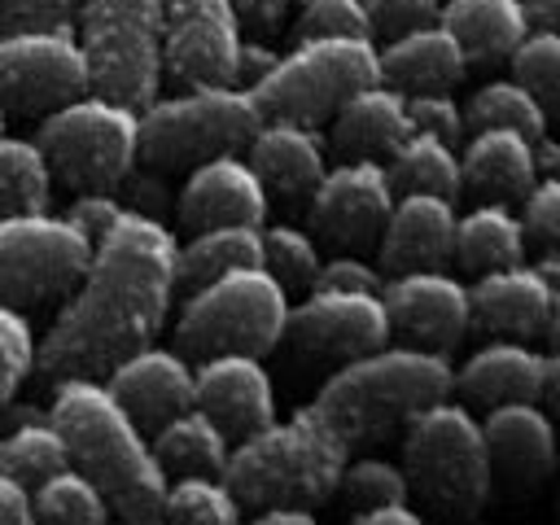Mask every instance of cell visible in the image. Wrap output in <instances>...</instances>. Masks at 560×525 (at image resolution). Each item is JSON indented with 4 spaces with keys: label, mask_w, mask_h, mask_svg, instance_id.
Returning <instances> with one entry per match:
<instances>
[{
    "label": "cell",
    "mask_w": 560,
    "mask_h": 525,
    "mask_svg": "<svg viewBox=\"0 0 560 525\" xmlns=\"http://www.w3.org/2000/svg\"><path fill=\"white\" fill-rule=\"evenodd\" d=\"M179 289V241L140 206H127L88 254L66 306L35 350L48 381L105 376L122 354L153 341Z\"/></svg>",
    "instance_id": "cell-1"
},
{
    "label": "cell",
    "mask_w": 560,
    "mask_h": 525,
    "mask_svg": "<svg viewBox=\"0 0 560 525\" xmlns=\"http://www.w3.org/2000/svg\"><path fill=\"white\" fill-rule=\"evenodd\" d=\"M48 416L70 442V464H79L109 499L122 521H162L166 468L153 451L144 424L118 402L105 376H61Z\"/></svg>",
    "instance_id": "cell-2"
},
{
    "label": "cell",
    "mask_w": 560,
    "mask_h": 525,
    "mask_svg": "<svg viewBox=\"0 0 560 525\" xmlns=\"http://www.w3.org/2000/svg\"><path fill=\"white\" fill-rule=\"evenodd\" d=\"M350 446L354 442L346 438V429L319 402H306L236 438L223 477L245 508H267V503L315 508L319 499L337 494Z\"/></svg>",
    "instance_id": "cell-3"
},
{
    "label": "cell",
    "mask_w": 560,
    "mask_h": 525,
    "mask_svg": "<svg viewBox=\"0 0 560 525\" xmlns=\"http://www.w3.org/2000/svg\"><path fill=\"white\" fill-rule=\"evenodd\" d=\"M455 394V363L446 350L420 346V341H381L354 359H341V368L319 385L315 402L346 429V438L372 442L389 429H398L411 411H420L433 398Z\"/></svg>",
    "instance_id": "cell-4"
},
{
    "label": "cell",
    "mask_w": 560,
    "mask_h": 525,
    "mask_svg": "<svg viewBox=\"0 0 560 525\" xmlns=\"http://www.w3.org/2000/svg\"><path fill=\"white\" fill-rule=\"evenodd\" d=\"M402 468L411 486L446 512L472 516L494 490L481 416L464 398H433L402 420Z\"/></svg>",
    "instance_id": "cell-5"
},
{
    "label": "cell",
    "mask_w": 560,
    "mask_h": 525,
    "mask_svg": "<svg viewBox=\"0 0 560 525\" xmlns=\"http://www.w3.org/2000/svg\"><path fill=\"white\" fill-rule=\"evenodd\" d=\"M262 118L267 114L249 83H192L171 96H153L140 109V162L171 171L245 149Z\"/></svg>",
    "instance_id": "cell-6"
},
{
    "label": "cell",
    "mask_w": 560,
    "mask_h": 525,
    "mask_svg": "<svg viewBox=\"0 0 560 525\" xmlns=\"http://www.w3.org/2000/svg\"><path fill=\"white\" fill-rule=\"evenodd\" d=\"M284 319H289V289L262 262H249L188 289L175 319V341L184 354L197 359L214 350L267 354L271 346L284 341Z\"/></svg>",
    "instance_id": "cell-7"
},
{
    "label": "cell",
    "mask_w": 560,
    "mask_h": 525,
    "mask_svg": "<svg viewBox=\"0 0 560 525\" xmlns=\"http://www.w3.org/2000/svg\"><path fill=\"white\" fill-rule=\"evenodd\" d=\"M35 140L74 192L79 188H118L140 162V109L109 92H79L39 114Z\"/></svg>",
    "instance_id": "cell-8"
},
{
    "label": "cell",
    "mask_w": 560,
    "mask_h": 525,
    "mask_svg": "<svg viewBox=\"0 0 560 525\" xmlns=\"http://www.w3.org/2000/svg\"><path fill=\"white\" fill-rule=\"evenodd\" d=\"M381 79V44L372 35H306L249 83L262 114L324 122L350 92Z\"/></svg>",
    "instance_id": "cell-9"
},
{
    "label": "cell",
    "mask_w": 560,
    "mask_h": 525,
    "mask_svg": "<svg viewBox=\"0 0 560 525\" xmlns=\"http://www.w3.org/2000/svg\"><path fill=\"white\" fill-rule=\"evenodd\" d=\"M74 13L92 88L144 109L162 83L166 0H79Z\"/></svg>",
    "instance_id": "cell-10"
},
{
    "label": "cell",
    "mask_w": 560,
    "mask_h": 525,
    "mask_svg": "<svg viewBox=\"0 0 560 525\" xmlns=\"http://www.w3.org/2000/svg\"><path fill=\"white\" fill-rule=\"evenodd\" d=\"M92 254V236L52 210L0 214V298L44 302L70 293Z\"/></svg>",
    "instance_id": "cell-11"
},
{
    "label": "cell",
    "mask_w": 560,
    "mask_h": 525,
    "mask_svg": "<svg viewBox=\"0 0 560 525\" xmlns=\"http://www.w3.org/2000/svg\"><path fill=\"white\" fill-rule=\"evenodd\" d=\"M88 88H92V70L74 26L0 31V105L4 109L44 114Z\"/></svg>",
    "instance_id": "cell-12"
},
{
    "label": "cell",
    "mask_w": 560,
    "mask_h": 525,
    "mask_svg": "<svg viewBox=\"0 0 560 525\" xmlns=\"http://www.w3.org/2000/svg\"><path fill=\"white\" fill-rule=\"evenodd\" d=\"M394 337L381 293L311 284L302 302H289L284 341L302 359H354Z\"/></svg>",
    "instance_id": "cell-13"
},
{
    "label": "cell",
    "mask_w": 560,
    "mask_h": 525,
    "mask_svg": "<svg viewBox=\"0 0 560 525\" xmlns=\"http://www.w3.org/2000/svg\"><path fill=\"white\" fill-rule=\"evenodd\" d=\"M241 13L232 0H166L162 74L179 88L241 83Z\"/></svg>",
    "instance_id": "cell-14"
},
{
    "label": "cell",
    "mask_w": 560,
    "mask_h": 525,
    "mask_svg": "<svg viewBox=\"0 0 560 525\" xmlns=\"http://www.w3.org/2000/svg\"><path fill=\"white\" fill-rule=\"evenodd\" d=\"M394 197L398 188L385 158H341L324 166L319 184L311 188V232L337 249H363L381 236Z\"/></svg>",
    "instance_id": "cell-15"
},
{
    "label": "cell",
    "mask_w": 560,
    "mask_h": 525,
    "mask_svg": "<svg viewBox=\"0 0 560 525\" xmlns=\"http://www.w3.org/2000/svg\"><path fill=\"white\" fill-rule=\"evenodd\" d=\"M385 311L402 341H420L433 350H455L472 328L468 284L442 267H402L385 276Z\"/></svg>",
    "instance_id": "cell-16"
},
{
    "label": "cell",
    "mask_w": 560,
    "mask_h": 525,
    "mask_svg": "<svg viewBox=\"0 0 560 525\" xmlns=\"http://www.w3.org/2000/svg\"><path fill=\"white\" fill-rule=\"evenodd\" d=\"M481 433L490 451V472L512 494H529L556 472L560 429L538 398H512V402L486 407Z\"/></svg>",
    "instance_id": "cell-17"
},
{
    "label": "cell",
    "mask_w": 560,
    "mask_h": 525,
    "mask_svg": "<svg viewBox=\"0 0 560 525\" xmlns=\"http://www.w3.org/2000/svg\"><path fill=\"white\" fill-rule=\"evenodd\" d=\"M192 402L206 407L228 438H245L249 429L276 416V381L254 350H214L192 368Z\"/></svg>",
    "instance_id": "cell-18"
},
{
    "label": "cell",
    "mask_w": 560,
    "mask_h": 525,
    "mask_svg": "<svg viewBox=\"0 0 560 525\" xmlns=\"http://www.w3.org/2000/svg\"><path fill=\"white\" fill-rule=\"evenodd\" d=\"M271 206V192L262 175L254 171L241 149L214 153L188 166V179L179 188V223L184 228H210V223H262Z\"/></svg>",
    "instance_id": "cell-19"
},
{
    "label": "cell",
    "mask_w": 560,
    "mask_h": 525,
    "mask_svg": "<svg viewBox=\"0 0 560 525\" xmlns=\"http://www.w3.org/2000/svg\"><path fill=\"white\" fill-rule=\"evenodd\" d=\"M556 289L560 284L538 262H525V258L477 271V280L468 284L472 324L494 337H538L547 328Z\"/></svg>",
    "instance_id": "cell-20"
},
{
    "label": "cell",
    "mask_w": 560,
    "mask_h": 525,
    "mask_svg": "<svg viewBox=\"0 0 560 525\" xmlns=\"http://www.w3.org/2000/svg\"><path fill=\"white\" fill-rule=\"evenodd\" d=\"M455 197L402 188L381 223V267H442L455 254Z\"/></svg>",
    "instance_id": "cell-21"
},
{
    "label": "cell",
    "mask_w": 560,
    "mask_h": 525,
    "mask_svg": "<svg viewBox=\"0 0 560 525\" xmlns=\"http://www.w3.org/2000/svg\"><path fill=\"white\" fill-rule=\"evenodd\" d=\"M109 389L118 394V402L144 424L158 429L166 416H175L179 407L192 402V363L179 346H136L131 354H122L109 372H105Z\"/></svg>",
    "instance_id": "cell-22"
},
{
    "label": "cell",
    "mask_w": 560,
    "mask_h": 525,
    "mask_svg": "<svg viewBox=\"0 0 560 525\" xmlns=\"http://www.w3.org/2000/svg\"><path fill=\"white\" fill-rule=\"evenodd\" d=\"M254 171L262 175L267 192L276 197H311V188L319 184L324 166H328V144L324 131L315 122L302 118H284V114H267L258 122V131L245 144Z\"/></svg>",
    "instance_id": "cell-23"
},
{
    "label": "cell",
    "mask_w": 560,
    "mask_h": 525,
    "mask_svg": "<svg viewBox=\"0 0 560 525\" xmlns=\"http://www.w3.org/2000/svg\"><path fill=\"white\" fill-rule=\"evenodd\" d=\"M468 52L455 39V31L442 18L429 22H411L402 31H394L381 44V79L402 88V92H420V88H455L468 70Z\"/></svg>",
    "instance_id": "cell-24"
},
{
    "label": "cell",
    "mask_w": 560,
    "mask_h": 525,
    "mask_svg": "<svg viewBox=\"0 0 560 525\" xmlns=\"http://www.w3.org/2000/svg\"><path fill=\"white\" fill-rule=\"evenodd\" d=\"M538 381H542V350H534L529 337H494L455 368V394L468 407L538 398Z\"/></svg>",
    "instance_id": "cell-25"
},
{
    "label": "cell",
    "mask_w": 560,
    "mask_h": 525,
    "mask_svg": "<svg viewBox=\"0 0 560 525\" xmlns=\"http://www.w3.org/2000/svg\"><path fill=\"white\" fill-rule=\"evenodd\" d=\"M332 149L341 158H385L407 131H411V114H407V92L376 79L363 83L359 92H350L332 114Z\"/></svg>",
    "instance_id": "cell-26"
},
{
    "label": "cell",
    "mask_w": 560,
    "mask_h": 525,
    "mask_svg": "<svg viewBox=\"0 0 560 525\" xmlns=\"http://www.w3.org/2000/svg\"><path fill=\"white\" fill-rule=\"evenodd\" d=\"M459 166H464V188L481 197H503L521 201L529 184L538 179V158H534V136L516 127H468V140H459Z\"/></svg>",
    "instance_id": "cell-27"
},
{
    "label": "cell",
    "mask_w": 560,
    "mask_h": 525,
    "mask_svg": "<svg viewBox=\"0 0 560 525\" xmlns=\"http://www.w3.org/2000/svg\"><path fill=\"white\" fill-rule=\"evenodd\" d=\"M438 18L455 31L468 61H508L534 31L525 0H442Z\"/></svg>",
    "instance_id": "cell-28"
},
{
    "label": "cell",
    "mask_w": 560,
    "mask_h": 525,
    "mask_svg": "<svg viewBox=\"0 0 560 525\" xmlns=\"http://www.w3.org/2000/svg\"><path fill=\"white\" fill-rule=\"evenodd\" d=\"M525 219L521 210H512V201L503 197H481L477 206H468L455 219V262L464 271H490L503 262L525 258Z\"/></svg>",
    "instance_id": "cell-29"
},
{
    "label": "cell",
    "mask_w": 560,
    "mask_h": 525,
    "mask_svg": "<svg viewBox=\"0 0 560 525\" xmlns=\"http://www.w3.org/2000/svg\"><path fill=\"white\" fill-rule=\"evenodd\" d=\"M70 464V442L48 411L31 402H4V433H0V468L22 481H44L48 472Z\"/></svg>",
    "instance_id": "cell-30"
},
{
    "label": "cell",
    "mask_w": 560,
    "mask_h": 525,
    "mask_svg": "<svg viewBox=\"0 0 560 525\" xmlns=\"http://www.w3.org/2000/svg\"><path fill=\"white\" fill-rule=\"evenodd\" d=\"M153 451H158L166 477L171 472H223L232 438L206 407L188 402L153 429Z\"/></svg>",
    "instance_id": "cell-31"
},
{
    "label": "cell",
    "mask_w": 560,
    "mask_h": 525,
    "mask_svg": "<svg viewBox=\"0 0 560 525\" xmlns=\"http://www.w3.org/2000/svg\"><path fill=\"white\" fill-rule=\"evenodd\" d=\"M385 166L394 175V188H420V192H442L459 197L464 188V166H459V144L433 136V131H407L389 153Z\"/></svg>",
    "instance_id": "cell-32"
},
{
    "label": "cell",
    "mask_w": 560,
    "mask_h": 525,
    "mask_svg": "<svg viewBox=\"0 0 560 525\" xmlns=\"http://www.w3.org/2000/svg\"><path fill=\"white\" fill-rule=\"evenodd\" d=\"M262 262V223H210L192 228L179 245V284L192 289L219 271Z\"/></svg>",
    "instance_id": "cell-33"
},
{
    "label": "cell",
    "mask_w": 560,
    "mask_h": 525,
    "mask_svg": "<svg viewBox=\"0 0 560 525\" xmlns=\"http://www.w3.org/2000/svg\"><path fill=\"white\" fill-rule=\"evenodd\" d=\"M52 166L35 136H13L0 127V214L48 210Z\"/></svg>",
    "instance_id": "cell-34"
},
{
    "label": "cell",
    "mask_w": 560,
    "mask_h": 525,
    "mask_svg": "<svg viewBox=\"0 0 560 525\" xmlns=\"http://www.w3.org/2000/svg\"><path fill=\"white\" fill-rule=\"evenodd\" d=\"M31 499H35V521H48V525H101V521H109L105 490L79 464H66V468L48 472L44 481H35Z\"/></svg>",
    "instance_id": "cell-35"
},
{
    "label": "cell",
    "mask_w": 560,
    "mask_h": 525,
    "mask_svg": "<svg viewBox=\"0 0 560 525\" xmlns=\"http://www.w3.org/2000/svg\"><path fill=\"white\" fill-rule=\"evenodd\" d=\"M245 503L228 486L223 472H171L166 477V499H162V521H184V525H232L241 521Z\"/></svg>",
    "instance_id": "cell-36"
},
{
    "label": "cell",
    "mask_w": 560,
    "mask_h": 525,
    "mask_svg": "<svg viewBox=\"0 0 560 525\" xmlns=\"http://www.w3.org/2000/svg\"><path fill=\"white\" fill-rule=\"evenodd\" d=\"M464 118H468V127H516V131H525V136H542L547 131V109H542V101H538V92L525 83V79H516V74H503V79H486L472 96H468V105H464Z\"/></svg>",
    "instance_id": "cell-37"
},
{
    "label": "cell",
    "mask_w": 560,
    "mask_h": 525,
    "mask_svg": "<svg viewBox=\"0 0 560 525\" xmlns=\"http://www.w3.org/2000/svg\"><path fill=\"white\" fill-rule=\"evenodd\" d=\"M319 241L298 223H262V267L293 293L311 289L319 276Z\"/></svg>",
    "instance_id": "cell-38"
},
{
    "label": "cell",
    "mask_w": 560,
    "mask_h": 525,
    "mask_svg": "<svg viewBox=\"0 0 560 525\" xmlns=\"http://www.w3.org/2000/svg\"><path fill=\"white\" fill-rule=\"evenodd\" d=\"M337 490H341L354 508H376V503H389V499H407V494H411V477H407V468L394 464V459L359 455V459H346Z\"/></svg>",
    "instance_id": "cell-39"
},
{
    "label": "cell",
    "mask_w": 560,
    "mask_h": 525,
    "mask_svg": "<svg viewBox=\"0 0 560 525\" xmlns=\"http://www.w3.org/2000/svg\"><path fill=\"white\" fill-rule=\"evenodd\" d=\"M508 61H512L516 79H525V83L538 92L547 118L560 122V35H551V31H529V35L516 44V52H512Z\"/></svg>",
    "instance_id": "cell-40"
},
{
    "label": "cell",
    "mask_w": 560,
    "mask_h": 525,
    "mask_svg": "<svg viewBox=\"0 0 560 525\" xmlns=\"http://www.w3.org/2000/svg\"><path fill=\"white\" fill-rule=\"evenodd\" d=\"M35 328L31 319L18 311V302L0 298V402H9L18 394V385L31 376L35 368Z\"/></svg>",
    "instance_id": "cell-41"
},
{
    "label": "cell",
    "mask_w": 560,
    "mask_h": 525,
    "mask_svg": "<svg viewBox=\"0 0 560 525\" xmlns=\"http://www.w3.org/2000/svg\"><path fill=\"white\" fill-rule=\"evenodd\" d=\"M293 31H298V39H306V35H376V22L363 0H302Z\"/></svg>",
    "instance_id": "cell-42"
},
{
    "label": "cell",
    "mask_w": 560,
    "mask_h": 525,
    "mask_svg": "<svg viewBox=\"0 0 560 525\" xmlns=\"http://www.w3.org/2000/svg\"><path fill=\"white\" fill-rule=\"evenodd\" d=\"M407 114H411V127L416 131H433L451 144L464 140L468 131V118H464V105L451 96V88H420V92H407Z\"/></svg>",
    "instance_id": "cell-43"
},
{
    "label": "cell",
    "mask_w": 560,
    "mask_h": 525,
    "mask_svg": "<svg viewBox=\"0 0 560 525\" xmlns=\"http://www.w3.org/2000/svg\"><path fill=\"white\" fill-rule=\"evenodd\" d=\"M525 236L547 245V254H560V175H538L529 192L521 197Z\"/></svg>",
    "instance_id": "cell-44"
},
{
    "label": "cell",
    "mask_w": 560,
    "mask_h": 525,
    "mask_svg": "<svg viewBox=\"0 0 560 525\" xmlns=\"http://www.w3.org/2000/svg\"><path fill=\"white\" fill-rule=\"evenodd\" d=\"M131 201H122L114 188H79V197H70V206H66V219L74 223V228H83L92 241L127 210Z\"/></svg>",
    "instance_id": "cell-45"
},
{
    "label": "cell",
    "mask_w": 560,
    "mask_h": 525,
    "mask_svg": "<svg viewBox=\"0 0 560 525\" xmlns=\"http://www.w3.org/2000/svg\"><path fill=\"white\" fill-rule=\"evenodd\" d=\"M315 284H332V289H368V293H381L385 289V271L376 262H368L363 254L354 249H341L332 258L319 262V276Z\"/></svg>",
    "instance_id": "cell-46"
},
{
    "label": "cell",
    "mask_w": 560,
    "mask_h": 525,
    "mask_svg": "<svg viewBox=\"0 0 560 525\" xmlns=\"http://www.w3.org/2000/svg\"><path fill=\"white\" fill-rule=\"evenodd\" d=\"M79 0H0V31L13 26H70Z\"/></svg>",
    "instance_id": "cell-47"
},
{
    "label": "cell",
    "mask_w": 560,
    "mask_h": 525,
    "mask_svg": "<svg viewBox=\"0 0 560 525\" xmlns=\"http://www.w3.org/2000/svg\"><path fill=\"white\" fill-rule=\"evenodd\" d=\"M363 4H368V13H372L376 31L394 35V31L411 26V22L438 18V4H442V0H363Z\"/></svg>",
    "instance_id": "cell-48"
},
{
    "label": "cell",
    "mask_w": 560,
    "mask_h": 525,
    "mask_svg": "<svg viewBox=\"0 0 560 525\" xmlns=\"http://www.w3.org/2000/svg\"><path fill=\"white\" fill-rule=\"evenodd\" d=\"M31 521H35L31 481H22L9 468H0V525H31Z\"/></svg>",
    "instance_id": "cell-49"
},
{
    "label": "cell",
    "mask_w": 560,
    "mask_h": 525,
    "mask_svg": "<svg viewBox=\"0 0 560 525\" xmlns=\"http://www.w3.org/2000/svg\"><path fill=\"white\" fill-rule=\"evenodd\" d=\"M354 521L359 525H420V512L407 499H389V503H376V508H359Z\"/></svg>",
    "instance_id": "cell-50"
},
{
    "label": "cell",
    "mask_w": 560,
    "mask_h": 525,
    "mask_svg": "<svg viewBox=\"0 0 560 525\" xmlns=\"http://www.w3.org/2000/svg\"><path fill=\"white\" fill-rule=\"evenodd\" d=\"M232 4H236V13H241V26L271 31V26L284 18V9H289L293 0H232Z\"/></svg>",
    "instance_id": "cell-51"
},
{
    "label": "cell",
    "mask_w": 560,
    "mask_h": 525,
    "mask_svg": "<svg viewBox=\"0 0 560 525\" xmlns=\"http://www.w3.org/2000/svg\"><path fill=\"white\" fill-rule=\"evenodd\" d=\"M538 402L560 420V346L542 354V381H538Z\"/></svg>",
    "instance_id": "cell-52"
},
{
    "label": "cell",
    "mask_w": 560,
    "mask_h": 525,
    "mask_svg": "<svg viewBox=\"0 0 560 525\" xmlns=\"http://www.w3.org/2000/svg\"><path fill=\"white\" fill-rule=\"evenodd\" d=\"M258 525H315V512L311 503H267V508H254Z\"/></svg>",
    "instance_id": "cell-53"
},
{
    "label": "cell",
    "mask_w": 560,
    "mask_h": 525,
    "mask_svg": "<svg viewBox=\"0 0 560 525\" xmlns=\"http://www.w3.org/2000/svg\"><path fill=\"white\" fill-rule=\"evenodd\" d=\"M271 61H276V48H267V44H258V39H245V44H241V79L254 83Z\"/></svg>",
    "instance_id": "cell-54"
},
{
    "label": "cell",
    "mask_w": 560,
    "mask_h": 525,
    "mask_svg": "<svg viewBox=\"0 0 560 525\" xmlns=\"http://www.w3.org/2000/svg\"><path fill=\"white\" fill-rule=\"evenodd\" d=\"M525 9H529L534 31H551V35H560V0H525Z\"/></svg>",
    "instance_id": "cell-55"
},
{
    "label": "cell",
    "mask_w": 560,
    "mask_h": 525,
    "mask_svg": "<svg viewBox=\"0 0 560 525\" xmlns=\"http://www.w3.org/2000/svg\"><path fill=\"white\" fill-rule=\"evenodd\" d=\"M534 158H538V175H560V136H538L534 140Z\"/></svg>",
    "instance_id": "cell-56"
},
{
    "label": "cell",
    "mask_w": 560,
    "mask_h": 525,
    "mask_svg": "<svg viewBox=\"0 0 560 525\" xmlns=\"http://www.w3.org/2000/svg\"><path fill=\"white\" fill-rule=\"evenodd\" d=\"M542 337H547L551 346H560V289H556V302H551V315H547V328H542Z\"/></svg>",
    "instance_id": "cell-57"
},
{
    "label": "cell",
    "mask_w": 560,
    "mask_h": 525,
    "mask_svg": "<svg viewBox=\"0 0 560 525\" xmlns=\"http://www.w3.org/2000/svg\"><path fill=\"white\" fill-rule=\"evenodd\" d=\"M0 127H4V105H0Z\"/></svg>",
    "instance_id": "cell-58"
},
{
    "label": "cell",
    "mask_w": 560,
    "mask_h": 525,
    "mask_svg": "<svg viewBox=\"0 0 560 525\" xmlns=\"http://www.w3.org/2000/svg\"><path fill=\"white\" fill-rule=\"evenodd\" d=\"M556 468H560V455H556Z\"/></svg>",
    "instance_id": "cell-59"
}]
</instances>
